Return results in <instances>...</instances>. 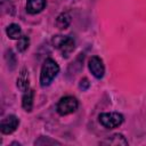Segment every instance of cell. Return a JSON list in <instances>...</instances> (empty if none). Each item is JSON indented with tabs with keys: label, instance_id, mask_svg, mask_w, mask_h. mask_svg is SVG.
Wrapping results in <instances>:
<instances>
[{
	"label": "cell",
	"instance_id": "cell-1",
	"mask_svg": "<svg viewBox=\"0 0 146 146\" xmlns=\"http://www.w3.org/2000/svg\"><path fill=\"white\" fill-rule=\"evenodd\" d=\"M59 73V66L58 64L52 59V58H47L42 66H41V72H40V86L42 88L48 87L52 80L57 76Z\"/></svg>",
	"mask_w": 146,
	"mask_h": 146
},
{
	"label": "cell",
	"instance_id": "cell-2",
	"mask_svg": "<svg viewBox=\"0 0 146 146\" xmlns=\"http://www.w3.org/2000/svg\"><path fill=\"white\" fill-rule=\"evenodd\" d=\"M52 46L57 48L64 57H68L75 48V41L68 35H55L51 40Z\"/></svg>",
	"mask_w": 146,
	"mask_h": 146
},
{
	"label": "cell",
	"instance_id": "cell-3",
	"mask_svg": "<svg viewBox=\"0 0 146 146\" xmlns=\"http://www.w3.org/2000/svg\"><path fill=\"white\" fill-rule=\"evenodd\" d=\"M99 123L106 129H114L120 127L123 123V115L117 112H110V113H102L98 116Z\"/></svg>",
	"mask_w": 146,
	"mask_h": 146
},
{
	"label": "cell",
	"instance_id": "cell-4",
	"mask_svg": "<svg viewBox=\"0 0 146 146\" xmlns=\"http://www.w3.org/2000/svg\"><path fill=\"white\" fill-rule=\"evenodd\" d=\"M78 106H79V102L75 97L65 96V97H62L57 104V113L62 116L68 115L74 113L78 110Z\"/></svg>",
	"mask_w": 146,
	"mask_h": 146
},
{
	"label": "cell",
	"instance_id": "cell-5",
	"mask_svg": "<svg viewBox=\"0 0 146 146\" xmlns=\"http://www.w3.org/2000/svg\"><path fill=\"white\" fill-rule=\"evenodd\" d=\"M88 67H89V71L91 72V74L96 79H102L104 76V74H105L104 63H103L102 58H99L98 56H91L89 58Z\"/></svg>",
	"mask_w": 146,
	"mask_h": 146
},
{
	"label": "cell",
	"instance_id": "cell-6",
	"mask_svg": "<svg viewBox=\"0 0 146 146\" xmlns=\"http://www.w3.org/2000/svg\"><path fill=\"white\" fill-rule=\"evenodd\" d=\"M18 124H19L18 117L16 115H14V114H9L5 119L1 120L0 130H1V132L3 135H10L18 128Z\"/></svg>",
	"mask_w": 146,
	"mask_h": 146
},
{
	"label": "cell",
	"instance_id": "cell-7",
	"mask_svg": "<svg viewBox=\"0 0 146 146\" xmlns=\"http://www.w3.org/2000/svg\"><path fill=\"white\" fill-rule=\"evenodd\" d=\"M46 0H27L26 1V11L31 15H36L41 13L46 7Z\"/></svg>",
	"mask_w": 146,
	"mask_h": 146
},
{
	"label": "cell",
	"instance_id": "cell-8",
	"mask_svg": "<svg viewBox=\"0 0 146 146\" xmlns=\"http://www.w3.org/2000/svg\"><path fill=\"white\" fill-rule=\"evenodd\" d=\"M16 84H17V88L23 92H25L30 89V75H29V71L26 68H23L19 72V74L17 76Z\"/></svg>",
	"mask_w": 146,
	"mask_h": 146
},
{
	"label": "cell",
	"instance_id": "cell-9",
	"mask_svg": "<svg viewBox=\"0 0 146 146\" xmlns=\"http://www.w3.org/2000/svg\"><path fill=\"white\" fill-rule=\"evenodd\" d=\"M33 99H34V90L29 89L24 92L22 97V106L26 112H31L33 108Z\"/></svg>",
	"mask_w": 146,
	"mask_h": 146
},
{
	"label": "cell",
	"instance_id": "cell-10",
	"mask_svg": "<svg viewBox=\"0 0 146 146\" xmlns=\"http://www.w3.org/2000/svg\"><path fill=\"white\" fill-rule=\"evenodd\" d=\"M71 21H72V17L68 13H62L56 18V26L59 30H65L71 24Z\"/></svg>",
	"mask_w": 146,
	"mask_h": 146
},
{
	"label": "cell",
	"instance_id": "cell-11",
	"mask_svg": "<svg viewBox=\"0 0 146 146\" xmlns=\"http://www.w3.org/2000/svg\"><path fill=\"white\" fill-rule=\"evenodd\" d=\"M6 33H7V35H8L9 39H11V40H18L22 36V29H21V26L18 24L13 23V24H10V25L7 26Z\"/></svg>",
	"mask_w": 146,
	"mask_h": 146
},
{
	"label": "cell",
	"instance_id": "cell-12",
	"mask_svg": "<svg viewBox=\"0 0 146 146\" xmlns=\"http://www.w3.org/2000/svg\"><path fill=\"white\" fill-rule=\"evenodd\" d=\"M103 144H108V145H128V140L124 138L123 135L121 133H114L110 138L103 141Z\"/></svg>",
	"mask_w": 146,
	"mask_h": 146
},
{
	"label": "cell",
	"instance_id": "cell-13",
	"mask_svg": "<svg viewBox=\"0 0 146 146\" xmlns=\"http://www.w3.org/2000/svg\"><path fill=\"white\" fill-rule=\"evenodd\" d=\"M29 46H30V39H29V36L22 35V36L17 40L16 47H17V50H18L19 52H24V51L29 48Z\"/></svg>",
	"mask_w": 146,
	"mask_h": 146
},
{
	"label": "cell",
	"instance_id": "cell-14",
	"mask_svg": "<svg viewBox=\"0 0 146 146\" xmlns=\"http://www.w3.org/2000/svg\"><path fill=\"white\" fill-rule=\"evenodd\" d=\"M89 86H90V82H89V80H88L87 78H83V79L80 81V83H79V87H80V89H82V90H87V89L89 88Z\"/></svg>",
	"mask_w": 146,
	"mask_h": 146
},
{
	"label": "cell",
	"instance_id": "cell-15",
	"mask_svg": "<svg viewBox=\"0 0 146 146\" xmlns=\"http://www.w3.org/2000/svg\"><path fill=\"white\" fill-rule=\"evenodd\" d=\"M43 138H44V137H43ZM48 143H51V144H59L58 141L52 140V139H49V138L47 137L43 141H41V140H36V141H35V145H40V144H48Z\"/></svg>",
	"mask_w": 146,
	"mask_h": 146
}]
</instances>
